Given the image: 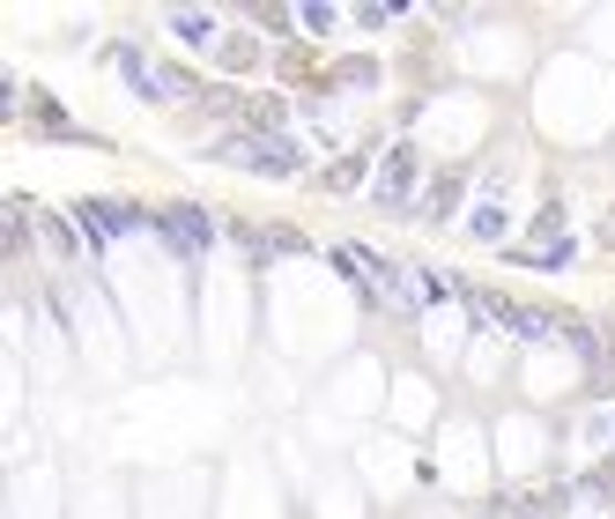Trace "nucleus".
Here are the masks:
<instances>
[{
	"mask_svg": "<svg viewBox=\"0 0 615 519\" xmlns=\"http://www.w3.org/2000/svg\"><path fill=\"white\" fill-rule=\"evenodd\" d=\"M356 178H364V156H348V164H334V172H326V186H334V194H348Z\"/></svg>",
	"mask_w": 615,
	"mask_h": 519,
	"instance_id": "obj_10",
	"label": "nucleus"
},
{
	"mask_svg": "<svg viewBox=\"0 0 615 519\" xmlns=\"http://www.w3.org/2000/svg\"><path fill=\"white\" fill-rule=\"evenodd\" d=\"M296 30H312V38H320V30H334V8H296Z\"/></svg>",
	"mask_w": 615,
	"mask_h": 519,
	"instance_id": "obj_11",
	"label": "nucleus"
},
{
	"mask_svg": "<svg viewBox=\"0 0 615 519\" xmlns=\"http://www.w3.org/2000/svg\"><path fill=\"white\" fill-rule=\"evenodd\" d=\"M475 312H482V320H497V326H512L519 342H542V334H556V326H564V312H527V304H504V297H475Z\"/></svg>",
	"mask_w": 615,
	"mask_h": 519,
	"instance_id": "obj_3",
	"label": "nucleus"
},
{
	"mask_svg": "<svg viewBox=\"0 0 615 519\" xmlns=\"http://www.w3.org/2000/svg\"><path fill=\"white\" fill-rule=\"evenodd\" d=\"M222 164H246V172H268V178H296V156L290 142H274V134H238V142H222Z\"/></svg>",
	"mask_w": 615,
	"mask_h": 519,
	"instance_id": "obj_2",
	"label": "nucleus"
},
{
	"mask_svg": "<svg viewBox=\"0 0 615 519\" xmlns=\"http://www.w3.org/2000/svg\"><path fill=\"white\" fill-rule=\"evenodd\" d=\"M371 194L386 200V208H408V200H416V148H408V142L386 156V172H378V186H371Z\"/></svg>",
	"mask_w": 615,
	"mask_h": 519,
	"instance_id": "obj_6",
	"label": "nucleus"
},
{
	"mask_svg": "<svg viewBox=\"0 0 615 519\" xmlns=\"http://www.w3.org/2000/svg\"><path fill=\"white\" fill-rule=\"evenodd\" d=\"M452 200H460V178H438V186H430V194H423V216H445V208H452Z\"/></svg>",
	"mask_w": 615,
	"mask_h": 519,
	"instance_id": "obj_9",
	"label": "nucleus"
},
{
	"mask_svg": "<svg viewBox=\"0 0 615 519\" xmlns=\"http://www.w3.org/2000/svg\"><path fill=\"white\" fill-rule=\"evenodd\" d=\"M504 222H512V186H504V172L482 186V200L468 208V230L475 238H504Z\"/></svg>",
	"mask_w": 615,
	"mask_h": 519,
	"instance_id": "obj_4",
	"label": "nucleus"
},
{
	"mask_svg": "<svg viewBox=\"0 0 615 519\" xmlns=\"http://www.w3.org/2000/svg\"><path fill=\"white\" fill-rule=\"evenodd\" d=\"M156 230H164L178 252H200L208 238H216V216H208V208H164V216H156Z\"/></svg>",
	"mask_w": 615,
	"mask_h": 519,
	"instance_id": "obj_5",
	"label": "nucleus"
},
{
	"mask_svg": "<svg viewBox=\"0 0 615 519\" xmlns=\"http://www.w3.org/2000/svg\"><path fill=\"white\" fill-rule=\"evenodd\" d=\"M252 60H260V45H252V38H222V45H216V68H230V74L252 68Z\"/></svg>",
	"mask_w": 615,
	"mask_h": 519,
	"instance_id": "obj_8",
	"label": "nucleus"
},
{
	"mask_svg": "<svg viewBox=\"0 0 615 519\" xmlns=\"http://www.w3.org/2000/svg\"><path fill=\"white\" fill-rule=\"evenodd\" d=\"M112 60H119V74L142 90V97H156V104H186V97H194V74H186V68H156L142 45H119Z\"/></svg>",
	"mask_w": 615,
	"mask_h": 519,
	"instance_id": "obj_1",
	"label": "nucleus"
},
{
	"mask_svg": "<svg viewBox=\"0 0 615 519\" xmlns=\"http://www.w3.org/2000/svg\"><path fill=\"white\" fill-rule=\"evenodd\" d=\"M171 30L186 38V45H222V38H216V15H200V8H178Z\"/></svg>",
	"mask_w": 615,
	"mask_h": 519,
	"instance_id": "obj_7",
	"label": "nucleus"
}]
</instances>
